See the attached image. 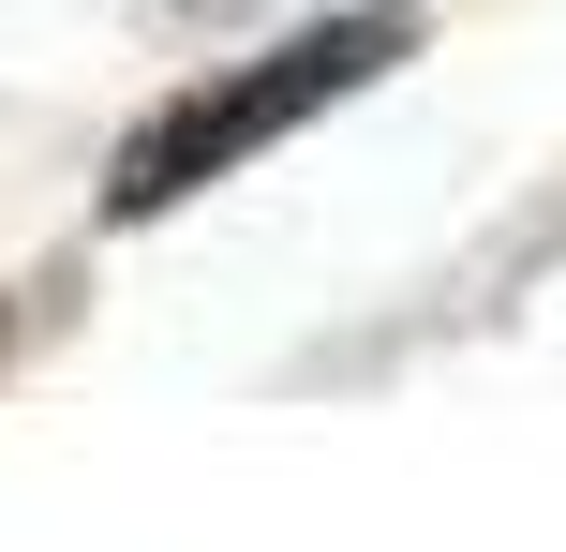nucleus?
Returning <instances> with one entry per match:
<instances>
[{
	"mask_svg": "<svg viewBox=\"0 0 566 552\" xmlns=\"http://www.w3.org/2000/svg\"><path fill=\"white\" fill-rule=\"evenodd\" d=\"M418 45V15H328V30H298V45H269V60H239L224 90H195V105H165L135 149H119V179H105V209L119 225H149V209H179L195 179H224V165H254L269 135H298L313 105H343V90H373L388 60Z\"/></svg>",
	"mask_w": 566,
	"mask_h": 552,
	"instance_id": "f257e3e1",
	"label": "nucleus"
}]
</instances>
